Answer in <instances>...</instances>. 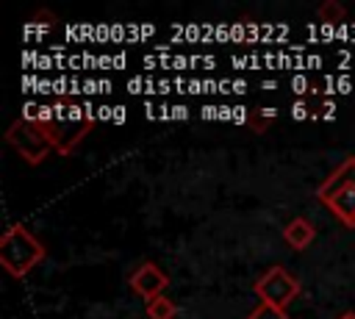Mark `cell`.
I'll return each mask as SVG.
<instances>
[{"label":"cell","instance_id":"6da1fadb","mask_svg":"<svg viewBox=\"0 0 355 319\" xmlns=\"http://www.w3.org/2000/svg\"><path fill=\"white\" fill-rule=\"evenodd\" d=\"M316 200L344 225L355 227V155L344 158L316 189Z\"/></svg>","mask_w":355,"mask_h":319},{"label":"cell","instance_id":"7a4b0ae2","mask_svg":"<svg viewBox=\"0 0 355 319\" xmlns=\"http://www.w3.org/2000/svg\"><path fill=\"white\" fill-rule=\"evenodd\" d=\"M44 255H47V247L22 222H14L3 230V236H0V264L11 277H25Z\"/></svg>","mask_w":355,"mask_h":319},{"label":"cell","instance_id":"3957f363","mask_svg":"<svg viewBox=\"0 0 355 319\" xmlns=\"http://www.w3.org/2000/svg\"><path fill=\"white\" fill-rule=\"evenodd\" d=\"M92 122H94V114H92L89 105L80 108L75 103H55L53 105V117L44 125H47V133H50V139L55 144V153L69 155L78 147V141L89 133Z\"/></svg>","mask_w":355,"mask_h":319},{"label":"cell","instance_id":"277c9868","mask_svg":"<svg viewBox=\"0 0 355 319\" xmlns=\"http://www.w3.org/2000/svg\"><path fill=\"white\" fill-rule=\"evenodd\" d=\"M6 141L19 153L22 161H28L33 166L42 164L50 155V150H55V144H53V139L47 133V125L44 122H28L22 117L8 125Z\"/></svg>","mask_w":355,"mask_h":319},{"label":"cell","instance_id":"5b68a950","mask_svg":"<svg viewBox=\"0 0 355 319\" xmlns=\"http://www.w3.org/2000/svg\"><path fill=\"white\" fill-rule=\"evenodd\" d=\"M252 291H255V297H258L261 302L286 308L291 300L300 297L302 286H300V280H297L291 272H286L283 266H272V269H266V272L252 283Z\"/></svg>","mask_w":355,"mask_h":319},{"label":"cell","instance_id":"8992f818","mask_svg":"<svg viewBox=\"0 0 355 319\" xmlns=\"http://www.w3.org/2000/svg\"><path fill=\"white\" fill-rule=\"evenodd\" d=\"M128 283H130L133 294H139L144 302H153L155 297H161V294L169 288V275H166L158 264L144 261V264H139V266L130 272Z\"/></svg>","mask_w":355,"mask_h":319},{"label":"cell","instance_id":"52a82bcc","mask_svg":"<svg viewBox=\"0 0 355 319\" xmlns=\"http://www.w3.org/2000/svg\"><path fill=\"white\" fill-rule=\"evenodd\" d=\"M313 239H316V225L311 222V219H305V216H294L286 227H283V241L291 247V250H305V247H311L313 244Z\"/></svg>","mask_w":355,"mask_h":319},{"label":"cell","instance_id":"ba28073f","mask_svg":"<svg viewBox=\"0 0 355 319\" xmlns=\"http://www.w3.org/2000/svg\"><path fill=\"white\" fill-rule=\"evenodd\" d=\"M147 319H175L178 316V305L169 300V297H155L153 302H147Z\"/></svg>","mask_w":355,"mask_h":319},{"label":"cell","instance_id":"9c48e42d","mask_svg":"<svg viewBox=\"0 0 355 319\" xmlns=\"http://www.w3.org/2000/svg\"><path fill=\"white\" fill-rule=\"evenodd\" d=\"M316 17H319L324 25H338V22H344L347 8H344L338 0H324V3L316 8Z\"/></svg>","mask_w":355,"mask_h":319},{"label":"cell","instance_id":"30bf717a","mask_svg":"<svg viewBox=\"0 0 355 319\" xmlns=\"http://www.w3.org/2000/svg\"><path fill=\"white\" fill-rule=\"evenodd\" d=\"M244 319H291L288 313H286V308H277V305H266V302H261L258 308H252Z\"/></svg>","mask_w":355,"mask_h":319},{"label":"cell","instance_id":"8fae6325","mask_svg":"<svg viewBox=\"0 0 355 319\" xmlns=\"http://www.w3.org/2000/svg\"><path fill=\"white\" fill-rule=\"evenodd\" d=\"M291 117H294V119H305V117H308V103L297 100V103H294V108H291Z\"/></svg>","mask_w":355,"mask_h":319},{"label":"cell","instance_id":"7c38bea8","mask_svg":"<svg viewBox=\"0 0 355 319\" xmlns=\"http://www.w3.org/2000/svg\"><path fill=\"white\" fill-rule=\"evenodd\" d=\"M338 319H355V313H349V311H347V313H341Z\"/></svg>","mask_w":355,"mask_h":319}]
</instances>
